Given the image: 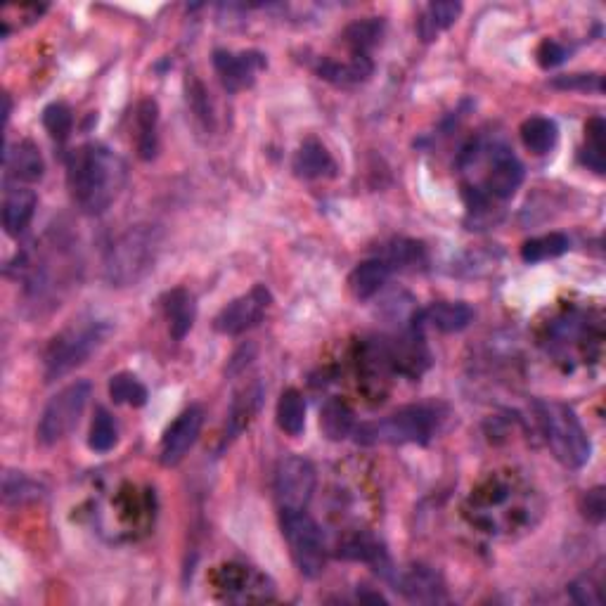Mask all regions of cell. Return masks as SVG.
Wrapping results in <instances>:
<instances>
[{"instance_id": "1", "label": "cell", "mask_w": 606, "mask_h": 606, "mask_svg": "<svg viewBox=\"0 0 606 606\" xmlns=\"http://www.w3.org/2000/svg\"><path fill=\"white\" fill-rule=\"evenodd\" d=\"M67 178L83 214L100 216L112 206L126 183V166L105 145H83L69 154Z\"/></svg>"}, {"instance_id": "2", "label": "cell", "mask_w": 606, "mask_h": 606, "mask_svg": "<svg viewBox=\"0 0 606 606\" xmlns=\"http://www.w3.org/2000/svg\"><path fill=\"white\" fill-rule=\"evenodd\" d=\"M535 410L554 457L569 469L585 467L592 455V446L576 412L559 401H538Z\"/></svg>"}, {"instance_id": "3", "label": "cell", "mask_w": 606, "mask_h": 606, "mask_svg": "<svg viewBox=\"0 0 606 606\" xmlns=\"http://www.w3.org/2000/svg\"><path fill=\"white\" fill-rule=\"evenodd\" d=\"M159 251L157 230L138 225L112 244L105 259V277L112 287H131L154 266Z\"/></svg>"}, {"instance_id": "4", "label": "cell", "mask_w": 606, "mask_h": 606, "mask_svg": "<svg viewBox=\"0 0 606 606\" xmlns=\"http://www.w3.org/2000/svg\"><path fill=\"white\" fill-rule=\"evenodd\" d=\"M109 334H112V327L100 320L81 322V325H72L57 334L45 351V379L53 382V379L69 375L105 344Z\"/></svg>"}, {"instance_id": "5", "label": "cell", "mask_w": 606, "mask_h": 606, "mask_svg": "<svg viewBox=\"0 0 606 606\" xmlns=\"http://www.w3.org/2000/svg\"><path fill=\"white\" fill-rule=\"evenodd\" d=\"M438 427V415L429 405H410L393 415L367 422L360 427L358 441L365 446L389 443V446H403V443H427Z\"/></svg>"}, {"instance_id": "6", "label": "cell", "mask_w": 606, "mask_h": 606, "mask_svg": "<svg viewBox=\"0 0 606 606\" xmlns=\"http://www.w3.org/2000/svg\"><path fill=\"white\" fill-rule=\"evenodd\" d=\"M282 533H285L289 552L296 569L301 576L318 578L325 571L327 564V550L325 538H322L320 526L315 524L311 514L303 512H282Z\"/></svg>"}, {"instance_id": "7", "label": "cell", "mask_w": 606, "mask_h": 606, "mask_svg": "<svg viewBox=\"0 0 606 606\" xmlns=\"http://www.w3.org/2000/svg\"><path fill=\"white\" fill-rule=\"evenodd\" d=\"M90 391H93V386L79 379V382L64 386L60 393H55V396L50 398L36 429L38 441H41L43 446H55L57 441H62V438L76 427V422H79L83 410H86L88 405Z\"/></svg>"}, {"instance_id": "8", "label": "cell", "mask_w": 606, "mask_h": 606, "mask_svg": "<svg viewBox=\"0 0 606 606\" xmlns=\"http://www.w3.org/2000/svg\"><path fill=\"white\" fill-rule=\"evenodd\" d=\"M318 474L311 460L292 455L280 462L275 472V500L280 512H303L313 500Z\"/></svg>"}, {"instance_id": "9", "label": "cell", "mask_w": 606, "mask_h": 606, "mask_svg": "<svg viewBox=\"0 0 606 606\" xmlns=\"http://www.w3.org/2000/svg\"><path fill=\"white\" fill-rule=\"evenodd\" d=\"M270 301L273 296L263 285L251 287L247 294L237 296L235 301H230L221 313L216 315L214 330L225 337H237L244 334L251 327H256L263 320V315L268 313Z\"/></svg>"}, {"instance_id": "10", "label": "cell", "mask_w": 606, "mask_h": 606, "mask_svg": "<svg viewBox=\"0 0 606 606\" xmlns=\"http://www.w3.org/2000/svg\"><path fill=\"white\" fill-rule=\"evenodd\" d=\"M204 424V410L199 405H190L188 410H183L176 417V422L166 429L164 438H161L159 446V462L164 467H176L185 460V455L190 453L192 446L197 443L199 431Z\"/></svg>"}, {"instance_id": "11", "label": "cell", "mask_w": 606, "mask_h": 606, "mask_svg": "<svg viewBox=\"0 0 606 606\" xmlns=\"http://www.w3.org/2000/svg\"><path fill=\"white\" fill-rule=\"evenodd\" d=\"M214 67L221 76L223 86L237 93V90L249 88L256 81V74L266 67V57L261 53H228V50H216Z\"/></svg>"}, {"instance_id": "12", "label": "cell", "mask_w": 606, "mask_h": 606, "mask_svg": "<svg viewBox=\"0 0 606 606\" xmlns=\"http://www.w3.org/2000/svg\"><path fill=\"white\" fill-rule=\"evenodd\" d=\"M524 183V164L507 147H493L491 173L486 178V195L509 199Z\"/></svg>"}, {"instance_id": "13", "label": "cell", "mask_w": 606, "mask_h": 606, "mask_svg": "<svg viewBox=\"0 0 606 606\" xmlns=\"http://www.w3.org/2000/svg\"><path fill=\"white\" fill-rule=\"evenodd\" d=\"M5 171L15 183H36L43 178L45 171L41 150L31 140H22L15 147H8L5 150Z\"/></svg>"}, {"instance_id": "14", "label": "cell", "mask_w": 606, "mask_h": 606, "mask_svg": "<svg viewBox=\"0 0 606 606\" xmlns=\"http://www.w3.org/2000/svg\"><path fill=\"white\" fill-rule=\"evenodd\" d=\"M38 197L34 190L29 188H12L8 190L3 202V228L10 237H19L29 228L31 218L36 214Z\"/></svg>"}, {"instance_id": "15", "label": "cell", "mask_w": 606, "mask_h": 606, "mask_svg": "<svg viewBox=\"0 0 606 606\" xmlns=\"http://www.w3.org/2000/svg\"><path fill=\"white\" fill-rule=\"evenodd\" d=\"M401 590L410 602L417 604L446 602V588H443L441 578L427 566H412L410 571H405L401 578Z\"/></svg>"}, {"instance_id": "16", "label": "cell", "mask_w": 606, "mask_h": 606, "mask_svg": "<svg viewBox=\"0 0 606 606\" xmlns=\"http://www.w3.org/2000/svg\"><path fill=\"white\" fill-rule=\"evenodd\" d=\"M294 173L303 180H318V178H332L337 173V164H334L332 154L320 140L308 138L306 143L299 147L294 157Z\"/></svg>"}, {"instance_id": "17", "label": "cell", "mask_w": 606, "mask_h": 606, "mask_svg": "<svg viewBox=\"0 0 606 606\" xmlns=\"http://www.w3.org/2000/svg\"><path fill=\"white\" fill-rule=\"evenodd\" d=\"M135 147L140 159L150 161L159 150V107L154 100H143L135 109Z\"/></svg>"}, {"instance_id": "18", "label": "cell", "mask_w": 606, "mask_h": 606, "mask_svg": "<svg viewBox=\"0 0 606 606\" xmlns=\"http://www.w3.org/2000/svg\"><path fill=\"white\" fill-rule=\"evenodd\" d=\"M372 69L375 64L367 55H353L348 62H334V60H325L318 67L320 79L334 83V86L348 88L356 86V83H363L370 79Z\"/></svg>"}, {"instance_id": "19", "label": "cell", "mask_w": 606, "mask_h": 606, "mask_svg": "<svg viewBox=\"0 0 606 606\" xmlns=\"http://www.w3.org/2000/svg\"><path fill=\"white\" fill-rule=\"evenodd\" d=\"M422 320L429 322V325L438 332L453 334V332L467 330V327L472 325L474 311L467 306V303H462V301H457V303L438 301L422 313Z\"/></svg>"}, {"instance_id": "20", "label": "cell", "mask_w": 606, "mask_h": 606, "mask_svg": "<svg viewBox=\"0 0 606 606\" xmlns=\"http://www.w3.org/2000/svg\"><path fill=\"white\" fill-rule=\"evenodd\" d=\"M391 277V268L384 259H370L356 266L351 277H348V289L356 296L358 301H367L372 296L379 294V289L386 285V280Z\"/></svg>"}, {"instance_id": "21", "label": "cell", "mask_w": 606, "mask_h": 606, "mask_svg": "<svg viewBox=\"0 0 606 606\" xmlns=\"http://www.w3.org/2000/svg\"><path fill=\"white\" fill-rule=\"evenodd\" d=\"M164 311H166V320H169L171 337L176 341L185 339V334L192 330V325H195V315H197L195 296L183 287L173 289V292L166 296Z\"/></svg>"}, {"instance_id": "22", "label": "cell", "mask_w": 606, "mask_h": 606, "mask_svg": "<svg viewBox=\"0 0 606 606\" xmlns=\"http://www.w3.org/2000/svg\"><path fill=\"white\" fill-rule=\"evenodd\" d=\"M462 5L460 3H431L427 5V10L422 12V17H419L417 22V31L419 36H422V41H436L438 34H443V31L453 27L457 22V17H460Z\"/></svg>"}, {"instance_id": "23", "label": "cell", "mask_w": 606, "mask_h": 606, "mask_svg": "<svg viewBox=\"0 0 606 606\" xmlns=\"http://www.w3.org/2000/svg\"><path fill=\"white\" fill-rule=\"evenodd\" d=\"M261 398H263V386L254 382L247 386L242 393H237V398L232 401L230 417H228V434L230 438L240 436L244 429L249 427L251 419L256 417V412L261 410Z\"/></svg>"}, {"instance_id": "24", "label": "cell", "mask_w": 606, "mask_h": 606, "mask_svg": "<svg viewBox=\"0 0 606 606\" xmlns=\"http://www.w3.org/2000/svg\"><path fill=\"white\" fill-rule=\"evenodd\" d=\"M353 410L348 408L346 401L341 398H330L322 405L320 412V429L330 441H344L353 431Z\"/></svg>"}, {"instance_id": "25", "label": "cell", "mask_w": 606, "mask_h": 606, "mask_svg": "<svg viewBox=\"0 0 606 606\" xmlns=\"http://www.w3.org/2000/svg\"><path fill=\"white\" fill-rule=\"evenodd\" d=\"M519 133L524 145L535 154H547L554 150V145H557L559 140V128L552 119H547V116H531V119H526L524 124H521Z\"/></svg>"}, {"instance_id": "26", "label": "cell", "mask_w": 606, "mask_h": 606, "mask_svg": "<svg viewBox=\"0 0 606 606\" xmlns=\"http://www.w3.org/2000/svg\"><path fill=\"white\" fill-rule=\"evenodd\" d=\"M569 249H571L569 237L562 235V232H550V235L533 237V240L524 242V247H521V259L526 263L550 261L564 256Z\"/></svg>"}, {"instance_id": "27", "label": "cell", "mask_w": 606, "mask_h": 606, "mask_svg": "<svg viewBox=\"0 0 606 606\" xmlns=\"http://www.w3.org/2000/svg\"><path fill=\"white\" fill-rule=\"evenodd\" d=\"M45 488L41 483L31 479L22 472H5L3 474V500L5 505H29V502L41 500Z\"/></svg>"}, {"instance_id": "28", "label": "cell", "mask_w": 606, "mask_h": 606, "mask_svg": "<svg viewBox=\"0 0 606 606\" xmlns=\"http://www.w3.org/2000/svg\"><path fill=\"white\" fill-rule=\"evenodd\" d=\"M382 34H384L382 19L370 17V19H360V22L348 24L344 31V41L348 48L353 50V55H367L379 43Z\"/></svg>"}, {"instance_id": "29", "label": "cell", "mask_w": 606, "mask_h": 606, "mask_svg": "<svg viewBox=\"0 0 606 606\" xmlns=\"http://www.w3.org/2000/svg\"><path fill=\"white\" fill-rule=\"evenodd\" d=\"M585 147L583 152H580V161H583L588 169H592L595 173H604L606 169V124L602 116H595V119H590V124L585 126Z\"/></svg>"}, {"instance_id": "30", "label": "cell", "mask_w": 606, "mask_h": 606, "mask_svg": "<svg viewBox=\"0 0 606 606\" xmlns=\"http://www.w3.org/2000/svg\"><path fill=\"white\" fill-rule=\"evenodd\" d=\"M277 424L289 436H299L306 427V401L296 389H287L277 403Z\"/></svg>"}, {"instance_id": "31", "label": "cell", "mask_w": 606, "mask_h": 606, "mask_svg": "<svg viewBox=\"0 0 606 606\" xmlns=\"http://www.w3.org/2000/svg\"><path fill=\"white\" fill-rule=\"evenodd\" d=\"M109 396H112L114 403L133 405V408H143L147 403L145 384L135 375H128V372H119V375L109 379Z\"/></svg>"}, {"instance_id": "32", "label": "cell", "mask_w": 606, "mask_h": 606, "mask_svg": "<svg viewBox=\"0 0 606 606\" xmlns=\"http://www.w3.org/2000/svg\"><path fill=\"white\" fill-rule=\"evenodd\" d=\"M341 557L353 559V562H365V564H379L386 562V552L382 545L377 543L372 535H353L341 545Z\"/></svg>"}, {"instance_id": "33", "label": "cell", "mask_w": 606, "mask_h": 606, "mask_svg": "<svg viewBox=\"0 0 606 606\" xmlns=\"http://www.w3.org/2000/svg\"><path fill=\"white\" fill-rule=\"evenodd\" d=\"M116 438H119V429H116L114 417L109 415L105 408H98L93 419V427H90V438L88 446L95 453H109L116 446Z\"/></svg>"}, {"instance_id": "34", "label": "cell", "mask_w": 606, "mask_h": 606, "mask_svg": "<svg viewBox=\"0 0 606 606\" xmlns=\"http://www.w3.org/2000/svg\"><path fill=\"white\" fill-rule=\"evenodd\" d=\"M43 126L55 140H67L74 128V114L64 102H53L43 109Z\"/></svg>"}, {"instance_id": "35", "label": "cell", "mask_w": 606, "mask_h": 606, "mask_svg": "<svg viewBox=\"0 0 606 606\" xmlns=\"http://www.w3.org/2000/svg\"><path fill=\"white\" fill-rule=\"evenodd\" d=\"M384 261L389 263L391 270L417 266V263L424 261V247L415 240H398V242L389 244Z\"/></svg>"}, {"instance_id": "36", "label": "cell", "mask_w": 606, "mask_h": 606, "mask_svg": "<svg viewBox=\"0 0 606 606\" xmlns=\"http://www.w3.org/2000/svg\"><path fill=\"white\" fill-rule=\"evenodd\" d=\"M569 595L573 602L580 606H599L604 602L602 592H599L595 580H590L588 576L573 580V583L569 585Z\"/></svg>"}, {"instance_id": "37", "label": "cell", "mask_w": 606, "mask_h": 606, "mask_svg": "<svg viewBox=\"0 0 606 606\" xmlns=\"http://www.w3.org/2000/svg\"><path fill=\"white\" fill-rule=\"evenodd\" d=\"M554 88L564 90H597L602 93V76L597 74H573V76H559L552 81Z\"/></svg>"}, {"instance_id": "38", "label": "cell", "mask_w": 606, "mask_h": 606, "mask_svg": "<svg viewBox=\"0 0 606 606\" xmlns=\"http://www.w3.org/2000/svg\"><path fill=\"white\" fill-rule=\"evenodd\" d=\"M566 57H569V53H566V48L562 43L557 41H543L540 43L538 48V62L540 67L543 69H552V67H559Z\"/></svg>"}, {"instance_id": "39", "label": "cell", "mask_w": 606, "mask_h": 606, "mask_svg": "<svg viewBox=\"0 0 606 606\" xmlns=\"http://www.w3.org/2000/svg\"><path fill=\"white\" fill-rule=\"evenodd\" d=\"M583 509H585V517H588L590 521H595V524H599V521H602L604 514H606L604 488H595V491H590L588 495H585Z\"/></svg>"}, {"instance_id": "40", "label": "cell", "mask_w": 606, "mask_h": 606, "mask_svg": "<svg viewBox=\"0 0 606 606\" xmlns=\"http://www.w3.org/2000/svg\"><path fill=\"white\" fill-rule=\"evenodd\" d=\"M190 102H192V107H195V112H197V116H202L204 121H209V107H206V98H204V88H202V83L199 81H195V86L190 88Z\"/></svg>"}]
</instances>
